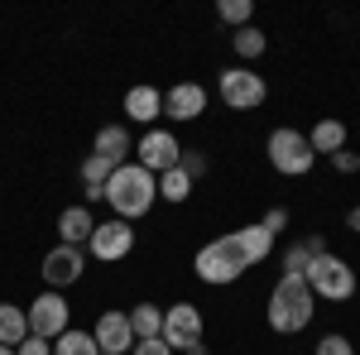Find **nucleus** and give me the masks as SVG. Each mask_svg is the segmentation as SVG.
<instances>
[{
	"label": "nucleus",
	"mask_w": 360,
	"mask_h": 355,
	"mask_svg": "<svg viewBox=\"0 0 360 355\" xmlns=\"http://www.w3.org/2000/svg\"><path fill=\"white\" fill-rule=\"evenodd\" d=\"M101 197L111 202L115 221H139L154 207V197H159V178H154L149 168H139V164H120L111 178H106Z\"/></svg>",
	"instance_id": "nucleus-1"
},
{
	"label": "nucleus",
	"mask_w": 360,
	"mask_h": 355,
	"mask_svg": "<svg viewBox=\"0 0 360 355\" xmlns=\"http://www.w3.org/2000/svg\"><path fill=\"white\" fill-rule=\"evenodd\" d=\"M317 302V293L307 288V278H298V273H283L274 283V293H269V327L278 331V336H293V331H303L307 322H312V307Z\"/></svg>",
	"instance_id": "nucleus-2"
},
{
	"label": "nucleus",
	"mask_w": 360,
	"mask_h": 355,
	"mask_svg": "<svg viewBox=\"0 0 360 355\" xmlns=\"http://www.w3.org/2000/svg\"><path fill=\"white\" fill-rule=\"evenodd\" d=\"M245 269H250V264H245V254H240V245H236V235H217V240H207V245L197 250V259H193V273L202 278V283H212V288L236 283Z\"/></svg>",
	"instance_id": "nucleus-3"
},
{
	"label": "nucleus",
	"mask_w": 360,
	"mask_h": 355,
	"mask_svg": "<svg viewBox=\"0 0 360 355\" xmlns=\"http://www.w3.org/2000/svg\"><path fill=\"white\" fill-rule=\"evenodd\" d=\"M307 288L317 293V298L327 302H346L356 298V269L346 264V259H336V254H312V264H307Z\"/></svg>",
	"instance_id": "nucleus-4"
},
{
	"label": "nucleus",
	"mask_w": 360,
	"mask_h": 355,
	"mask_svg": "<svg viewBox=\"0 0 360 355\" xmlns=\"http://www.w3.org/2000/svg\"><path fill=\"white\" fill-rule=\"evenodd\" d=\"M264 154H269V164H274V173H283V178H303V173H312V144H307L303 130H288V125H278L274 135H269V144H264Z\"/></svg>",
	"instance_id": "nucleus-5"
},
{
	"label": "nucleus",
	"mask_w": 360,
	"mask_h": 355,
	"mask_svg": "<svg viewBox=\"0 0 360 355\" xmlns=\"http://www.w3.org/2000/svg\"><path fill=\"white\" fill-rule=\"evenodd\" d=\"M217 91H221V101L231 110H255V106H264V96H269V86H264V77L255 67H226Z\"/></svg>",
	"instance_id": "nucleus-6"
},
{
	"label": "nucleus",
	"mask_w": 360,
	"mask_h": 355,
	"mask_svg": "<svg viewBox=\"0 0 360 355\" xmlns=\"http://www.w3.org/2000/svg\"><path fill=\"white\" fill-rule=\"evenodd\" d=\"M25 317H29V336H44V341H58L72 327V307L63 302V293H39L25 307Z\"/></svg>",
	"instance_id": "nucleus-7"
},
{
	"label": "nucleus",
	"mask_w": 360,
	"mask_h": 355,
	"mask_svg": "<svg viewBox=\"0 0 360 355\" xmlns=\"http://www.w3.org/2000/svg\"><path fill=\"white\" fill-rule=\"evenodd\" d=\"M164 341L168 351H193L202 346V312H197V302H173L164 307Z\"/></svg>",
	"instance_id": "nucleus-8"
},
{
	"label": "nucleus",
	"mask_w": 360,
	"mask_h": 355,
	"mask_svg": "<svg viewBox=\"0 0 360 355\" xmlns=\"http://www.w3.org/2000/svg\"><path fill=\"white\" fill-rule=\"evenodd\" d=\"M86 250L101 259V264H115V259H125L130 250H135V226L130 221H106V226H96L91 231V240H86Z\"/></svg>",
	"instance_id": "nucleus-9"
},
{
	"label": "nucleus",
	"mask_w": 360,
	"mask_h": 355,
	"mask_svg": "<svg viewBox=\"0 0 360 355\" xmlns=\"http://www.w3.org/2000/svg\"><path fill=\"white\" fill-rule=\"evenodd\" d=\"M135 149H139V168H149L154 178L168 173V168H178V159H183V144H178L173 130H149Z\"/></svg>",
	"instance_id": "nucleus-10"
},
{
	"label": "nucleus",
	"mask_w": 360,
	"mask_h": 355,
	"mask_svg": "<svg viewBox=\"0 0 360 355\" xmlns=\"http://www.w3.org/2000/svg\"><path fill=\"white\" fill-rule=\"evenodd\" d=\"M82 269H86L82 245H63V240H58V245L44 254V283H49L53 293H58V288H68V283H77Z\"/></svg>",
	"instance_id": "nucleus-11"
},
{
	"label": "nucleus",
	"mask_w": 360,
	"mask_h": 355,
	"mask_svg": "<svg viewBox=\"0 0 360 355\" xmlns=\"http://www.w3.org/2000/svg\"><path fill=\"white\" fill-rule=\"evenodd\" d=\"M91 336H96V351L101 355H130L135 351V331H130V317L125 312H101Z\"/></svg>",
	"instance_id": "nucleus-12"
},
{
	"label": "nucleus",
	"mask_w": 360,
	"mask_h": 355,
	"mask_svg": "<svg viewBox=\"0 0 360 355\" xmlns=\"http://www.w3.org/2000/svg\"><path fill=\"white\" fill-rule=\"evenodd\" d=\"M207 110V86H197V82H178V86H168L164 91V115L168 120H197Z\"/></svg>",
	"instance_id": "nucleus-13"
},
{
	"label": "nucleus",
	"mask_w": 360,
	"mask_h": 355,
	"mask_svg": "<svg viewBox=\"0 0 360 355\" xmlns=\"http://www.w3.org/2000/svg\"><path fill=\"white\" fill-rule=\"evenodd\" d=\"M125 115L154 130V115H164V91L159 86H130L125 91Z\"/></svg>",
	"instance_id": "nucleus-14"
},
{
	"label": "nucleus",
	"mask_w": 360,
	"mask_h": 355,
	"mask_svg": "<svg viewBox=\"0 0 360 355\" xmlns=\"http://www.w3.org/2000/svg\"><path fill=\"white\" fill-rule=\"evenodd\" d=\"M91 154L106 159L111 168H120L125 159H130V130H125V125H101V130H96V144H91Z\"/></svg>",
	"instance_id": "nucleus-15"
},
{
	"label": "nucleus",
	"mask_w": 360,
	"mask_h": 355,
	"mask_svg": "<svg viewBox=\"0 0 360 355\" xmlns=\"http://www.w3.org/2000/svg\"><path fill=\"white\" fill-rule=\"evenodd\" d=\"M91 231H96V221H91V212L82 207H68L63 217H58V240L63 245H82V240H91Z\"/></svg>",
	"instance_id": "nucleus-16"
},
{
	"label": "nucleus",
	"mask_w": 360,
	"mask_h": 355,
	"mask_svg": "<svg viewBox=\"0 0 360 355\" xmlns=\"http://www.w3.org/2000/svg\"><path fill=\"white\" fill-rule=\"evenodd\" d=\"M236 235V245H240V254H245V264H259L269 250H274V235L259 226V221H250V226H240V231H231Z\"/></svg>",
	"instance_id": "nucleus-17"
},
{
	"label": "nucleus",
	"mask_w": 360,
	"mask_h": 355,
	"mask_svg": "<svg viewBox=\"0 0 360 355\" xmlns=\"http://www.w3.org/2000/svg\"><path fill=\"white\" fill-rule=\"evenodd\" d=\"M130 317V331H135V341H154V336H164V307H154V302H139L125 312Z\"/></svg>",
	"instance_id": "nucleus-18"
},
{
	"label": "nucleus",
	"mask_w": 360,
	"mask_h": 355,
	"mask_svg": "<svg viewBox=\"0 0 360 355\" xmlns=\"http://www.w3.org/2000/svg\"><path fill=\"white\" fill-rule=\"evenodd\" d=\"M307 144H312V154H336V149H346V125L341 120H317L307 130Z\"/></svg>",
	"instance_id": "nucleus-19"
},
{
	"label": "nucleus",
	"mask_w": 360,
	"mask_h": 355,
	"mask_svg": "<svg viewBox=\"0 0 360 355\" xmlns=\"http://www.w3.org/2000/svg\"><path fill=\"white\" fill-rule=\"evenodd\" d=\"M25 336H29L25 307H15V302H0V346H20Z\"/></svg>",
	"instance_id": "nucleus-20"
},
{
	"label": "nucleus",
	"mask_w": 360,
	"mask_h": 355,
	"mask_svg": "<svg viewBox=\"0 0 360 355\" xmlns=\"http://www.w3.org/2000/svg\"><path fill=\"white\" fill-rule=\"evenodd\" d=\"M53 355H101V351H96V336H91V331H72L68 327L53 341Z\"/></svg>",
	"instance_id": "nucleus-21"
},
{
	"label": "nucleus",
	"mask_w": 360,
	"mask_h": 355,
	"mask_svg": "<svg viewBox=\"0 0 360 355\" xmlns=\"http://www.w3.org/2000/svg\"><path fill=\"white\" fill-rule=\"evenodd\" d=\"M188 192H193V178H188L183 168L159 173V197H164V202H188Z\"/></svg>",
	"instance_id": "nucleus-22"
},
{
	"label": "nucleus",
	"mask_w": 360,
	"mask_h": 355,
	"mask_svg": "<svg viewBox=\"0 0 360 355\" xmlns=\"http://www.w3.org/2000/svg\"><path fill=\"white\" fill-rule=\"evenodd\" d=\"M111 173H115V168L106 164V159H96V154H86V159H82V183H86V192H101Z\"/></svg>",
	"instance_id": "nucleus-23"
},
{
	"label": "nucleus",
	"mask_w": 360,
	"mask_h": 355,
	"mask_svg": "<svg viewBox=\"0 0 360 355\" xmlns=\"http://www.w3.org/2000/svg\"><path fill=\"white\" fill-rule=\"evenodd\" d=\"M231 44H236V53L240 58H259L264 53V34H259V29H236V34H231Z\"/></svg>",
	"instance_id": "nucleus-24"
},
{
	"label": "nucleus",
	"mask_w": 360,
	"mask_h": 355,
	"mask_svg": "<svg viewBox=\"0 0 360 355\" xmlns=\"http://www.w3.org/2000/svg\"><path fill=\"white\" fill-rule=\"evenodd\" d=\"M217 15H221L226 25L245 29V25H250V15H255V5H250V0H221V5H217Z\"/></svg>",
	"instance_id": "nucleus-25"
},
{
	"label": "nucleus",
	"mask_w": 360,
	"mask_h": 355,
	"mask_svg": "<svg viewBox=\"0 0 360 355\" xmlns=\"http://www.w3.org/2000/svg\"><path fill=\"white\" fill-rule=\"evenodd\" d=\"M307 264H312V254H307V245H303V240L283 250V273H298V278H303V273H307Z\"/></svg>",
	"instance_id": "nucleus-26"
},
{
	"label": "nucleus",
	"mask_w": 360,
	"mask_h": 355,
	"mask_svg": "<svg viewBox=\"0 0 360 355\" xmlns=\"http://www.w3.org/2000/svg\"><path fill=\"white\" fill-rule=\"evenodd\" d=\"M317 355H356V346H351L346 336H322V341H317Z\"/></svg>",
	"instance_id": "nucleus-27"
},
{
	"label": "nucleus",
	"mask_w": 360,
	"mask_h": 355,
	"mask_svg": "<svg viewBox=\"0 0 360 355\" xmlns=\"http://www.w3.org/2000/svg\"><path fill=\"white\" fill-rule=\"evenodd\" d=\"M15 355H53V346H49L44 336H25V341L15 346Z\"/></svg>",
	"instance_id": "nucleus-28"
},
{
	"label": "nucleus",
	"mask_w": 360,
	"mask_h": 355,
	"mask_svg": "<svg viewBox=\"0 0 360 355\" xmlns=\"http://www.w3.org/2000/svg\"><path fill=\"white\" fill-rule=\"evenodd\" d=\"M332 168H336V173H360V154H351V149H336V154H332Z\"/></svg>",
	"instance_id": "nucleus-29"
},
{
	"label": "nucleus",
	"mask_w": 360,
	"mask_h": 355,
	"mask_svg": "<svg viewBox=\"0 0 360 355\" xmlns=\"http://www.w3.org/2000/svg\"><path fill=\"white\" fill-rule=\"evenodd\" d=\"M178 168H183L188 178H202V173H207V159H202V154H188V149H183V159H178Z\"/></svg>",
	"instance_id": "nucleus-30"
},
{
	"label": "nucleus",
	"mask_w": 360,
	"mask_h": 355,
	"mask_svg": "<svg viewBox=\"0 0 360 355\" xmlns=\"http://www.w3.org/2000/svg\"><path fill=\"white\" fill-rule=\"evenodd\" d=\"M259 226H264V231H269V235H278V231H283V226H288V212H283V207H269V212H264V221H259Z\"/></svg>",
	"instance_id": "nucleus-31"
},
{
	"label": "nucleus",
	"mask_w": 360,
	"mask_h": 355,
	"mask_svg": "<svg viewBox=\"0 0 360 355\" xmlns=\"http://www.w3.org/2000/svg\"><path fill=\"white\" fill-rule=\"evenodd\" d=\"M130 355H173V351H168L164 336H154V341H135V351H130Z\"/></svg>",
	"instance_id": "nucleus-32"
},
{
	"label": "nucleus",
	"mask_w": 360,
	"mask_h": 355,
	"mask_svg": "<svg viewBox=\"0 0 360 355\" xmlns=\"http://www.w3.org/2000/svg\"><path fill=\"white\" fill-rule=\"evenodd\" d=\"M303 245H307V254H327V240H322V235H307Z\"/></svg>",
	"instance_id": "nucleus-33"
},
{
	"label": "nucleus",
	"mask_w": 360,
	"mask_h": 355,
	"mask_svg": "<svg viewBox=\"0 0 360 355\" xmlns=\"http://www.w3.org/2000/svg\"><path fill=\"white\" fill-rule=\"evenodd\" d=\"M346 231H360V207H351V212H346Z\"/></svg>",
	"instance_id": "nucleus-34"
},
{
	"label": "nucleus",
	"mask_w": 360,
	"mask_h": 355,
	"mask_svg": "<svg viewBox=\"0 0 360 355\" xmlns=\"http://www.w3.org/2000/svg\"><path fill=\"white\" fill-rule=\"evenodd\" d=\"M0 355H15V346H0Z\"/></svg>",
	"instance_id": "nucleus-35"
}]
</instances>
